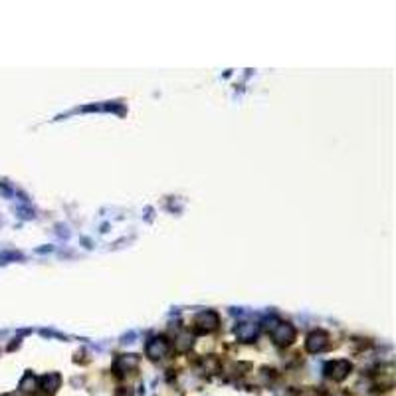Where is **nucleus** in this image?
<instances>
[{
	"instance_id": "obj_1",
	"label": "nucleus",
	"mask_w": 396,
	"mask_h": 396,
	"mask_svg": "<svg viewBox=\"0 0 396 396\" xmlns=\"http://www.w3.org/2000/svg\"><path fill=\"white\" fill-rule=\"evenodd\" d=\"M271 337H273L275 343H279V345H287V343L293 341L295 331H293V327H291L289 323H279V325L271 331Z\"/></svg>"
},
{
	"instance_id": "obj_2",
	"label": "nucleus",
	"mask_w": 396,
	"mask_h": 396,
	"mask_svg": "<svg viewBox=\"0 0 396 396\" xmlns=\"http://www.w3.org/2000/svg\"><path fill=\"white\" fill-rule=\"evenodd\" d=\"M168 343L164 341V339H152L148 345H147V354L150 356V358H160V356H164L166 352H168Z\"/></svg>"
},
{
	"instance_id": "obj_3",
	"label": "nucleus",
	"mask_w": 396,
	"mask_h": 396,
	"mask_svg": "<svg viewBox=\"0 0 396 396\" xmlns=\"http://www.w3.org/2000/svg\"><path fill=\"white\" fill-rule=\"evenodd\" d=\"M327 346V337L323 335V333H313L309 339H307V348L311 350V352H319V350H323Z\"/></svg>"
},
{
	"instance_id": "obj_4",
	"label": "nucleus",
	"mask_w": 396,
	"mask_h": 396,
	"mask_svg": "<svg viewBox=\"0 0 396 396\" xmlns=\"http://www.w3.org/2000/svg\"><path fill=\"white\" fill-rule=\"evenodd\" d=\"M327 370H335V372H331V376H333L335 380H343V378L346 376V372L350 370V364H348L346 360H337V362L329 364Z\"/></svg>"
},
{
	"instance_id": "obj_5",
	"label": "nucleus",
	"mask_w": 396,
	"mask_h": 396,
	"mask_svg": "<svg viewBox=\"0 0 396 396\" xmlns=\"http://www.w3.org/2000/svg\"><path fill=\"white\" fill-rule=\"evenodd\" d=\"M59 382H61L59 374L51 372V374H46V376L42 378V388H44L46 392H55V390L59 388Z\"/></svg>"
},
{
	"instance_id": "obj_6",
	"label": "nucleus",
	"mask_w": 396,
	"mask_h": 396,
	"mask_svg": "<svg viewBox=\"0 0 396 396\" xmlns=\"http://www.w3.org/2000/svg\"><path fill=\"white\" fill-rule=\"evenodd\" d=\"M236 335H238L242 341H249V339H253V337H255V327H253V325H249V323H246L244 327H240V329L236 331Z\"/></svg>"
}]
</instances>
